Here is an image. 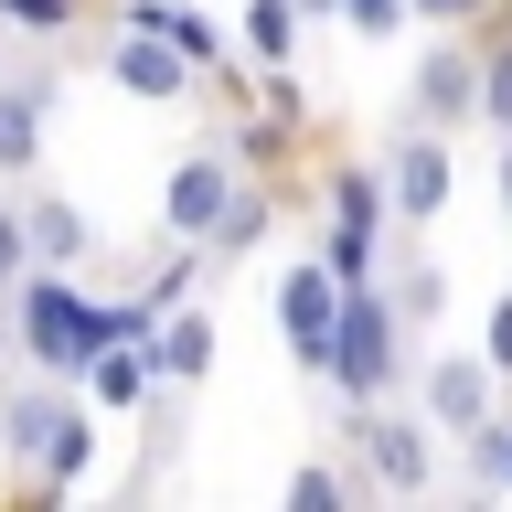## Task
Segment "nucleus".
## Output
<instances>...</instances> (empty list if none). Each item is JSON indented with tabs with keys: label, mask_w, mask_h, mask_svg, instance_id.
<instances>
[{
	"label": "nucleus",
	"mask_w": 512,
	"mask_h": 512,
	"mask_svg": "<svg viewBox=\"0 0 512 512\" xmlns=\"http://www.w3.org/2000/svg\"><path fill=\"white\" fill-rule=\"evenodd\" d=\"M224 203H235V160H224V150H192L182 171L160 182V224H171V235H214Z\"/></svg>",
	"instance_id": "nucleus-5"
},
{
	"label": "nucleus",
	"mask_w": 512,
	"mask_h": 512,
	"mask_svg": "<svg viewBox=\"0 0 512 512\" xmlns=\"http://www.w3.org/2000/svg\"><path fill=\"white\" fill-rule=\"evenodd\" d=\"M384 299H395V320H438V310H448V278H438V267H406Z\"/></svg>",
	"instance_id": "nucleus-20"
},
{
	"label": "nucleus",
	"mask_w": 512,
	"mask_h": 512,
	"mask_svg": "<svg viewBox=\"0 0 512 512\" xmlns=\"http://www.w3.org/2000/svg\"><path fill=\"white\" fill-rule=\"evenodd\" d=\"M267 224H278V203H267V192H246V182H235V203H224V214H214V235H203V246H214V256H235V246H267Z\"/></svg>",
	"instance_id": "nucleus-14"
},
{
	"label": "nucleus",
	"mask_w": 512,
	"mask_h": 512,
	"mask_svg": "<svg viewBox=\"0 0 512 512\" xmlns=\"http://www.w3.org/2000/svg\"><path fill=\"white\" fill-rule=\"evenodd\" d=\"M43 118H54V75L0 86V171H32L43 160Z\"/></svg>",
	"instance_id": "nucleus-10"
},
{
	"label": "nucleus",
	"mask_w": 512,
	"mask_h": 512,
	"mask_svg": "<svg viewBox=\"0 0 512 512\" xmlns=\"http://www.w3.org/2000/svg\"><path fill=\"white\" fill-rule=\"evenodd\" d=\"M491 384H502L491 352H480V363L470 352H438V363H427V416H438L448 438H480V427H491Z\"/></svg>",
	"instance_id": "nucleus-4"
},
{
	"label": "nucleus",
	"mask_w": 512,
	"mask_h": 512,
	"mask_svg": "<svg viewBox=\"0 0 512 512\" xmlns=\"http://www.w3.org/2000/svg\"><path fill=\"white\" fill-rule=\"evenodd\" d=\"M406 320H395V299H384L374 278L342 288V320H331V342H320V374L342 384L352 406H374V395H395V374H406V342H395Z\"/></svg>",
	"instance_id": "nucleus-1"
},
{
	"label": "nucleus",
	"mask_w": 512,
	"mask_h": 512,
	"mask_svg": "<svg viewBox=\"0 0 512 512\" xmlns=\"http://www.w3.org/2000/svg\"><path fill=\"white\" fill-rule=\"evenodd\" d=\"M22 246H32V267H75V256H96V235H86V214H75L64 192H32L22 203Z\"/></svg>",
	"instance_id": "nucleus-11"
},
{
	"label": "nucleus",
	"mask_w": 512,
	"mask_h": 512,
	"mask_svg": "<svg viewBox=\"0 0 512 512\" xmlns=\"http://www.w3.org/2000/svg\"><path fill=\"white\" fill-rule=\"evenodd\" d=\"M480 118L512 139V43H491V54H480Z\"/></svg>",
	"instance_id": "nucleus-21"
},
{
	"label": "nucleus",
	"mask_w": 512,
	"mask_h": 512,
	"mask_svg": "<svg viewBox=\"0 0 512 512\" xmlns=\"http://www.w3.org/2000/svg\"><path fill=\"white\" fill-rule=\"evenodd\" d=\"M331 320H342V278H331L320 256H299V267L278 278V331H288V352H299V363H320Z\"/></svg>",
	"instance_id": "nucleus-3"
},
{
	"label": "nucleus",
	"mask_w": 512,
	"mask_h": 512,
	"mask_svg": "<svg viewBox=\"0 0 512 512\" xmlns=\"http://www.w3.org/2000/svg\"><path fill=\"white\" fill-rule=\"evenodd\" d=\"M288 43H299V0H246V54L288 64Z\"/></svg>",
	"instance_id": "nucleus-17"
},
{
	"label": "nucleus",
	"mask_w": 512,
	"mask_h": 512,
	"mask_svg": "<svg viewBox=\"0 0 512 512\" xmlns=\"http://www.w3.org/2000/svg\"><path fill=\"white\" fill-rule=\"evenodd\" d=\"M22 267H32V246H22V214H11V203H0V288L22 278Z\"/></svg>",
	"instance_id": "nucleus-26"
},
{
	"label": "nucleus",
	"mask_w": 512,
	"mask_h": 512,
	"mask_svg": "<svg viewBox=\"0 0 512 512\" xmlns=\"http://www.w3.org/2000/svg\"><path fill=\"white\" fill-rule=\"evenodd\" d=\"M203 363H214V320H203V310H160L150 320V374L160 384H192Z\"/></svg>",
	"instance_id": "nucleus-12"
},
{
	"label": "nucleus",
	"mask_w": 512,
	"mask_h": 512,
	"mask_svg": "<svg viewBox=\"0 0 512 512\" xmlns=\"http://www.w3.org/2000/svg\"><path fill=\"white\" fill-rule=\"evenodd\" d=\"M459 118H480V54L470 43H438L416 64V128H459Z\"/></svg>",
	"instance_id": "nucleus-7"
},
{
	"label": "nucleus",
	"mask_w": 512,
	"mask_h": 512,
	"mask_svg": "<svg viewBox=\"0 0 512 512\" xmlns=\"http://www.w3.org/2000/svg\"><path fill=\"white\" fill-rule=\"evenodd\" d=\"M150 342H107V352H86V395L96 406H139V395H150Z\"/></svg>",
	"instance_id": "nucleus-13"
},
{
	"label": "nucleus",
	"mask_w": 512,
	"mask_h": 512,
	"mask_svg": "<svg viewBox=\"0 0 512 512\" xmlns=\"http://www.w3.org/2000/svg\"><path fill=\"white\" fill-rule=\"evenodd\" d=\"M320 267H331L342 288H363V278H374V235H352V224H331V235H320Z\"/></svg>",
	"instance_id": "nucleus-18"
},
{
	"label": "nucleus",
	"mask_w": 512,
	"mask_h": 512,
	"mask_svg": "<svg viewBox=\"0 0 512 512\" xmlns=\"http://www.w3.org/2000/svg\"><path fill=\"white\" fill-rule=\"evenodd\" d=\"M299 11H320V22H342V0H299Z\"/></svg>",
	"instance_id": "nucleus-29"
},
{
	"label": "nucleus",
	"mask_w": 512,
	"mask_h": 512,
	"mask_svg": "<svg viewBox=\"0 0 512 512\" xmlns=\"http://www.w3.org/2000/svg\"><path fill=\"white\" fill-rule=\"evenodd\" d=\"M86 459H96V416L75 406V416L54 427V448H43V470H32V480H43V491H64V480H86Z\"/></svg>",
	"instance_id": "nucleus-15"
},
{
	"label": "nucleus",
	"mask_w": 512,
	"mask_h": 512,
	"mask_svg": "<svg viewBox=\"0 0 512 512\" xmlns=\"http://www.w3.org/2000/svg\"><path fill=\"white\" fill-rule=\"evenodd\" d=\"M107 75H118L128 96H192V54L171 32H118V43H107Z\"/></svg>",
	"instance_id": "nucleus-8"
},
{
	"label": "nucleus",
	"mask_w": 512,
	"mask_h": 512,
	"mask_svg": "<svg viewBox=\"0 0 512 512\" xmlns=\"http://www.w3.org/2000/svg\"><path fill=\"white\" fill-rule=\"evenodd\" d=\"M342 438L363 448V470H374L384 491H427V470H438L427 427H416V416H384V395H374V406H352V427H342Z\"/></svg>",
	"instance_id": "nucleus-2"
},
{
	"label": "nucleus",
	"mask_w": 512,
	"mask_h": 512,
	"mask_svg": "<svg viewBox=\"0 0 512 512\" xmlns=\"http://www.w3.org/2000/svg\"><path fill=\"white\" fill-rule=\"evenodd\" d=\"M64 395H54V374L43 384H22V395H0V459H22V470H43V448H54V427H64Z\"/></svg>",
	"instance_id": "nucleus-9"
},
{
	"label": "nucleus",
	"mask_w": 512,
	"mask_h": 512,
	"mask_svg": "<svg viewBox=\"0 0 512 512\" xmlns=\"http://www.w3.org/2000/svg\"><path fill=\"white\" fill-rule=\"evenodd\" d=\"M480 352H491V374H512V299H491V331H480Z\"/></svg>",
	"instance_id": "nucleus-27"
},
{
	"label": "nucleus",
	"mask_w": 512,
	"mask_h": 512,
	"mask_svg": "<svg viewBox=\"0 0 512 512\" xmlns=\"http://www.w3.org/2000/svg\"><path fill=\"white\" fill-rule=\"evenodd\" d=\"M384 214H395V203H384V182H374V171H331V224H352V235H374Z\"/></svg>",
	"instance_id": "nucleus-16"
},
{
	"label": "nucleus",
	"mask_w": 512,
	"mask_h": 512,
	"mask_svg": "<svg viewBox=\"0 0 512 512\" xmlns=\"http://www.w3.org/2000/svg\"><path fill=\"white\" fill-rule=\"evenodd\" d=\"M502 214H512V150H502Z\"/></svg>",
	"instance_id": "nucleus-30"
},
{
	"label": "nucleus",
	"mask_w": 512,
	"mask_h": 512,
	"mask_svg": "<svg viewBox=\"0 0 512 512\" xmlns=\"http://www.w3.org/2000/svg\"><path fill=\"white\" fill-rule=\"evenodd\" d=\"M342 491H352V480H342V470H320V459L288 480V502H310V512H320V502H342Z\"/></svg>",
	"instance_id": "nucleus-25"
},
{
	"label": "nucleus",
	"mask_w": 512,
	"mask_h": 512,
	"mask_svg": "<svg viewBox=\"0 0 512 512\" xmlns=\"http://www.w3.org/2000/svg\"><path fill=\"white\" fill-rule=\"evenodd\" d=\"M406 11H416V0H342V22L363 32V43H395V32H406Z\"/></svg>",
	"instance_id": "nucleus-22"
},
{
	"label": "nucleus",
	"mask_w": 512,
	"mask_h": 512,
	"mask_svg": "<svg viewBox=\"0 0 512 512\" xmlns=\"http://www.w3.org/2000/svg\"><path fill=\"white\" fill-rule=\"evenodd\" d=\"M0 32H32V43H54V32H75V0H0Z\"/></svg>",
	"instance_id": "nucleus-19"
},
{
	"label": "nucleus",
	"mask_w": 512,
	"mask_h": 512,
	"mask_svg": "<svg viewBox=\"0 0 512 512\" xmlns=\"http://www.w3.org/2000/svg\"><path fill=\"white\" fill-rule=\"evenodd\" d=\"M470 459H480V491H512V427H502V416L470 438Z\"/></svg>",
	"instance_id": "nucleus-23"
},
{
	"label": "nucleus",
	"mask_w": 512,
	"mask_h": 512,
	"mask_svg": "<svg viewBox=\"0 0 512 512\" xmlns=\"http://www.w3.org/2000/svg\"><path fill=\"white\" fill-rule=\"evenodd\" d=\"M427 22H480V0H416Z\"/></svg>",
	"instance_id": "nucleus-28"
},
{
	"label": "nucleus",
	"mask_w": 512,
	"mask_h": 512,
	"mask_svg": "<svg viewBox=\"0 0 512 512\" xmlns=\"http://www.w3.org/2000/svg\"><path fill=\"white\" fill-rule=\"evenodd\" d=\"M384 203H395L406 224H427V214L448 203V128H416L406 150L384 160Z\"/></svg>",
	"instance_id": "nucleus-6"
},
{
	"label": "nucleus",
	"mask_w": 512,
	"mask_h": 512,
	"mask_svg": "<svg viewBox=\"0 0 512 512\" xmlns=\"http://www.w3.org/2000/svg\"><path fill=\"white\" fill-rule=\"evenodd\" d=\"M171 43H182V54H192V64H214V54H224V32H214V22H192L182 0H171Z\"/></svg>",
	"instance_id": "nucleus-24"
}]
</instances>
